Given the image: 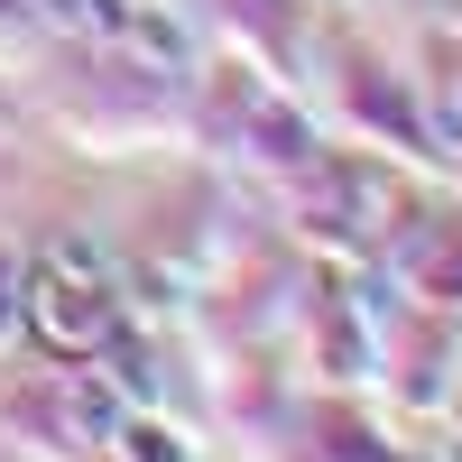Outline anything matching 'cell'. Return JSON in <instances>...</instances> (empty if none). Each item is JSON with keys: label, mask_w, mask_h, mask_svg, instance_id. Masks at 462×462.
Masks as SVG:
<instances>
[{"label": "cell", "mask_w": 462, "mask_h": 462, "mask_svg": "<svg viewBox=\"0 0 462 462\" xmlns=\"http://www.w3.org/2000/svg\"><path fill=\"white\" fill-rule=\"evenodd\" d=\"M28 324L56 342V352H93V342H111V305L93 278H74V268H37V287H28Z\"/></svg>", "instance_id": "1"}, {"label": "cell", "mask_w": 462, "mask_h": 462, "mask_svg": "<svg viewBox=\"0 0 462 462\" xmlns=\"http://www.w3.org/2000/svg\"><path fill=\"white\" fill-rule=\"evenodd\" d=\"M121 444H130V462H176V444H167V435H158V426H130V435H121Z\"/></svg>", "instance_id": "2"}, {"label": "cell", "mask_w": 462, "mask_h": 462, "mask_svg": "<svg viewBox=\"0 0 462 462\" xmlns=\"http://www.w3.org/2000/svg\"><path fill=\"white\" fill-rule=\"evenodd\" d=\"M10 315H19V296H10V259H0V333H10Z\"/></svg>", "instance_id": "3"}]
</instances>
